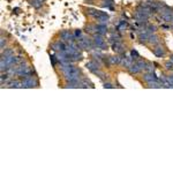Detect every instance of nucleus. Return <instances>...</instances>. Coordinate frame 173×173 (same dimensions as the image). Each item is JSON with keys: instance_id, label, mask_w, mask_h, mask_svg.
<instances>
[{"instance_id": "20", "label": "nucleus", "mask_w": 173, "mask_h": 173, "mask_svg": "<svg viewBox=\"0 0 173 173\" xmlns=\"http://www.w3.org/2000/svg\"><path fill=\"white\" fill-rule=\"evenodd\" d=\"M104 88H113V85L111 83H104Z\"/></svg>"}, {"instance_id": "22", "label": "nucleus", "mask_w": 173, "mask_h": 173, "mask_svg": "<svg viewBox=\"0 0 173 173\" xmlns=\"http://www.w3.org/2000/svg\"><path fill=\"white\" fill-rule=\"evenodd\" d=\"M170 61H172V62H173V55H171V57H170Z\"/></svg>"}, {"instance_id": "4", "label": "nucleus", "mask_w": 173, "mask_h": 173, "mask_svg": "<svg viewBox=\"0 0 173 173\" xmlns=\"http://www.w3.org/2000/svg\"><path fill=\"white\" fill-rule=\"evenodd\" d=\"M143 80L145 81V82H154V81H158V79L156 77V75H155V73H150V72H148V73H145L144 75H143Z\"/></svg>"}, {"instance_id": "17", "label": "nucleus", "mask_w": 173, "mask_h": 173, "mask_svg": "<svg viewBox=\"0 0 173 173\" xmlns=\"http://www.w3.org/2000/svg\"><path fill=\"white\" fill-rule=\"evenodd\" d=\"M14 54V51L12 50V49H9V50H7L5 53H3V57H9V55H13Z\"/></svg>"}, {"instance_id": "8", "label": "nucleus", "mask_w": 173, "mask_h": 173, "mask_svg": "<svg viewBox=\"0 0 173 173\" xmlns=\"http://www.w3.org/2000/svg\"><path fill=\"white\" fill-rule=\"evenodd\" d=\"M153 52H154V54H155L156 57H158V58H160V57L164 55V49H163L162 46H156Z\"/></svg>"}, {"instance_id": "1", "label": "nucleus", "mask_w": 173, "mask_h": 173, "mask_svg": "<svg viewBox=\"0 0 173 173\" xmlns=\"http://www.w3.org/2000/svg\"><path fill=\"white\" fill-rule=\"evenodd\" d=\"M92 39H94V43H95V45H96V48H97V49L104 50V49H106V48H107L106 43H105V39L103 38V36H102V35H99V34H94Z\"/></svg>"}, {"instance_id": "14", "label": "nucleus", "mask_w": 173, "mask_h": 173, "mask_svg": "<svg viewBox=\"0 0 173 173\" xmlns=\"http://www.w3.org/2000/svg\"><path fill=\"white\" fill-rule=\"evenodd\" d=\"M145 71H148V72H150V73H154V71H155L154 65L150 63V62H148V65H147V69H145Z\"/></svg>"}, {"instance_id": "19", "label": "nucleus", "mask_w": 173, "mask_h": 173, "mask_svg": "<svg viewBox=\"0 0 173 173\" xmlns=\"http://www.w3.org/2000/svg\"><path fill=\"white\" fill-rule=\"evenodd\" d=\"M74 35H75V37H76V38H80V37H81V35H82V31H81V30H76V31L74 32Z\"/></svg>"}, {"instance_id": "21", "label": "nucleus", "mask_w": 173, "mask_h": 173, "mask_svg": "<svg viewBox=\"0 0 173 173\" xmlns=\"http://www.w3.org/2000/svg\"><path fill=\"white\" fill-rule=\"evenodd\" d=\"M5 43H6V42L4 40V38H1V51L4 50V44H5Z\"/></svg>"}, {"instance_id": "3", "label": "nucleus", "mask_w": 173, "mask_h": 173, "mask_svg": "<svg viewBox=\"0 0 173 173\" xmlns=\"http://www.w3.org/2000/svg\"><path fill=\"white\" fill-rule=\"evenodd\" d=\"M96 34H99L102 36H105L107 34V27L104 23H98L96 26Z\"/></svg>"}, {"instance_id": "13", "label": "nucleus", "mask_w": 173, "mask_h": 173, "mask_svg": "<svg viewBox=\"0 0 173 173\" xmlns=\"http://www.w3.org/2000/svg\"><path fill=\"white\" fill-rule=\"evenodd\" d=\"M145 29H147V31H148L149 34H154V32L156 31V27H155V26H151V24H149Z\"/></svg>"}, {"instance_id": "5", "label": "nucleus", "mask_w": 173, "mask_h": 173, "mask_svg": "<svg viewBox=\"0 0 173 173\" xmlns=\"http://www.w3.org/2000/svg\"><path fill=\"white\" fill-rule=\"evenodd\" d=\"M112 50H113L114 52L119 53V54L123 53V46H122V44H121L120 42H116V43H114V44L112 45Z\"/></svg>"}, {"instance_id": "11", "label": "nucleus", "mask_w": 173, "mask_h": 173, "mask_svg": "<svg viewBox=\"0 0 173 173\" xmlns=\"http://www.w3.org/2000/svg\"><path fill=\"white\" fill-rule=\"evenodd\" d=\"M43 4H44V0H31V5H32L35 8L42 7Z\"/></svg>"}, {"instance_id": "7", "label": "nucleus", "mask_w": 173, "mask_h": 173, "mask_svg": "<svg viewBox=\"0 0 173 173\" xmlns=\"http://www.w3.org/2000/svg\"><path fill=\"white\" fill-rule=\"evenodd\" d=\"M128 72L131 73V74H137V73L141 72V69H140V67L137 66V63L135 62V63L132 65L131 67H128Z\"/></svg>"}, {"instance_id": "6", "label": "nucleus", "mask_w": 173, "mask_h": 173, "mask_svg": "<svg viewBox=\"0 0 173 173\" xmlns=\"http://www.w3.org/2000/svg\"><path fill=\"white\" fill-rule=\"evenodd\" d=\"M109 63H110V65H117V63H121V57H120V55H113V57H109Z\"/></svg>"}, {"instance_id": "15", "label": "nucleus", "mask_w": 173, "mask_h": 173, "mask_svg": "<svg viewBox=\"0 0 173 173\" xmlns=\"http://www.w3.org/2000/svg\"><path fill=\"white\" fill-rule=\"evenodd\" d=\"M98 12H99V11H96V9H91V8H89V9H88V14H89V15H91L92 17H95V16L98 14Z\"/></svg>"}, {"instance_id": "2", "label": "nucleus", "mask_w": 173, "mask_h": 173, "mask_svg": "<svg viewBox=\"0 0 173 173\" xmlns=\"http://www.w3.org/2000/svg\"><path fill=\"white\" fill-rule=\"evenodd\" d=\"M95 18L98 21L99 23H104V24H106V23H107V21H109V15H107L106 13H104V12H98V14L95 16Z\"/></svg>"}, {"instance_id": "12", "label": "nucleus", "mask_w": 173, "mask_h": 173, "mask_svg": "<svg viewBox=\"0 0 173 173\" xmlns=\"http://www.w3.org/2000/svg\"><path fill=\"white\" fill-rule=\"evenodd\" d=\"M85 31L88 34H96V26H88L85 28Z\"/></svg>"}, {"instance_id": "16", "label": "nucleus", "mask_w": 173, "mask_h": 173, "mask_svg": "<svg viewBox=\"0 0 173 173\" xmlns=\"http://www.w3.org/2000/svg\"><path fill=\"white\" fill-rule=\"evenodd\" d=\"M165 68H166L167 71H171V69H173V62L168 60V61L165 63Z\"/></svg>"}, {"instance_id": "10", "label": "nucleus", "mask_w": 173, "mask_h": 173, "mask_svg": "<svg viewBox=\"0 0 173 173\" xmlns=\"http://www.w3.org/2000/svg\"><path fill=\"white\" fill-rule=\"evenodd\" d=\"M136 63H137V66L140 67L141 71H145V69H147V65H148L147 61H144V60H142V59H139V60L136 61Z\"/></svg>"}, {"instance_id": "18", "label": "nucleus", "mask_w": 173, "mask_h": 173, "mask_svg": "<svg viewBox=\"0 0 173 173\" xmlns=\"http://www.w3.org/2000/svg\"><path fill=\"white\" fill-rule=\"evenodd\" d=\"M131 55H132L134 59H137V58H140V55H139L137 51H135V50H132V52H131Z\"/></svg>"}, {"instance_id": "9", "label": "nucleus", "mask_w": 173, "mask_h": 173, "mask_svg": "<svg viewBox=\"0 0 173 173\" xmlns=\"http://www.w3.org/2000/svg\"><path fill=\"white\" fill-rule=\"evenodd\" d=\"M148 42L150 43V44H153V45H158V44H159V39H158V37H157L156 35H153V34L150 35Z\"/></svg>"}]
</instances>
